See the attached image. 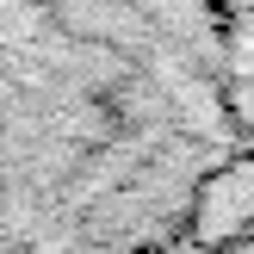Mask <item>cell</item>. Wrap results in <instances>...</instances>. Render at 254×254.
<instances>
[{"instance_id": "6da1fadb", "label": "cell", "mask_w": 254, "mask_h": 254, "mask_svg": "<svg viewBox=\"0 0 254 254\" xmlns=\"http://www.w3.org/2000/svg\"><path fill=\"white\" fill-rule=\"evenodd\" d=\"M242 161L217 0H0V254L174 248Z\"/></svg>"}, {"instance_id": "7a4b0ae2", "label": "cell", "mask_w": 254, "mask_h": 254, "mask_svg": "<svg viewBox=\"0 0 254 254\" xmlns=\"http://www.w3.org/2000/svg\"><path fill=\"white\" fill-rule=\"evenodd\" d=\"M155 254H254V223H236V230H198L174 248H155Z\"/></svg>"}, {"instance_id": "3957f363", "label": "cell", "mask_w": 254, "mask_h": 254, "mask_svg": "<svg viewBox=\"0 0 254 254\" xmlns=\"http://www.w3.org/2000/svg\"><path fill=\"white\" fill-rule=\"evenodd\" d=\"M230 12H242V19H254V0H223Z\"/></svg>"}]
</instances>
